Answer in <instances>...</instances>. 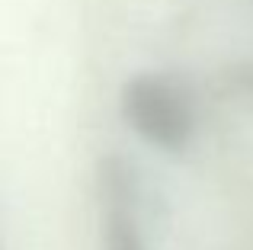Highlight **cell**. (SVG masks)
I'll use <instances>...</instances> for the list:
<instances>
[{
	"mask_svg": "<svg viewBox=\"0 0 253 250\" xmlns=\"http://www.w3.org/2000/svg\"><path fill=\"white\" fill-rule=\"evenodd\" d=\"M122 116L138 138L161 151H183L196 135V100L176 74L144 71L125 81Z\"/></svg>",
	"mask_w": 253,
	"mask_h": 250,
	"instance_id": "obj_1",
	"label": "cell"
},
{
	"mask_svg": "<svg viewBox=\"0 0 253 250\" xmlns=\"http://www.w3.org/2000/svg\"><path fill=\"white\" fill-rule=\"evenodd\" d=\"M99 238L103 250H148L141 228L135 170L122 157H106L99 164Z\"/></svg>",
	"mask_w": 253,
	"mask_h": 250,
	"instance_id": "obj_2",
	"label": "cell"
},
{
	"mask_svg": "<svg viewBox=\"0 0 253 250\" xmlns=\"http://www.w3.org/2000/svg\"><path fill=\"white\" fill-rule=\"evenodd\" d=\"M231 87H234L237 93L253 96V61L241 64V68H234V74H231Z\"/></svg>",
	"mask_w": 253,
	"mask_h": 250,
	"instance_id": "obj_3",
	"label": "cell"
}]
</instances>
